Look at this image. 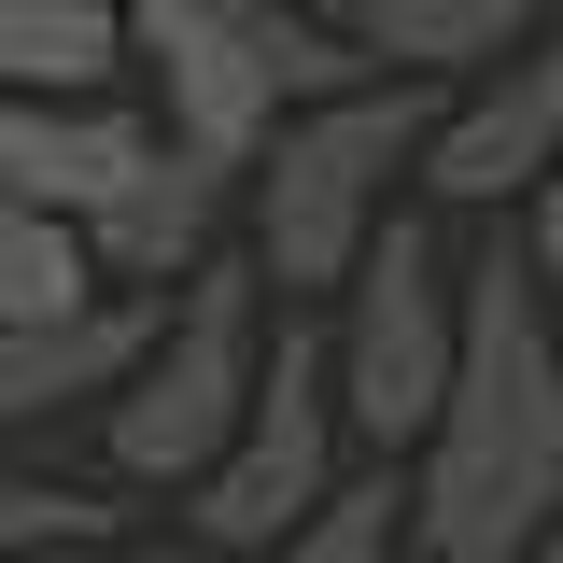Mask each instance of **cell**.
Instances as JSON below:
<instances>
[{
  "label": "cell",
  "mask_w": 563,
  "mask_h": 563,
  "mask_svg": "<svg viewBox=\"0 0 563 563\" xmlns=\"http://www.w3.org/2000/svg\"><path fill=\"white\" fill-rule=\"evenodd\" d=\"M521 254H536V268L563 282V169H550V184H536V198H521Z\"/></svg>",
  "instance_id": "15"
},
{
  "label": "cell",
  "mask_w": 563,
  "mask_h": 563,
  "mask_svg": "<svg viewBox=\"0 0 563 563\" xmlns=\"http://www.w3.org/2000/svg\"><path fill=\"white\" fill-rule=\"evenodd\" d=\"M339 395H352V437L395 465L437 437L451 409V366H465V268H451V240H437V211H395L380 240H366V268L339 282Z\"/></svg>",
  "instance_id": "4"
},
{
  "label": "cell",
  "mask_w": 563,
  "mask_h": 563,
  "mask_svg": "<svg viewBox=\"0 0 563 563\" xmlns=\"http://www.w3.org/2000/svg\"><path fill=\"white\" fill-rule=\"evenodd\" d=\"M521 563H563V507H550V536H536V550H521Z\"/></svg>",
  "instance_id": "16"
},
{
  "label": "cell",
  "mask_w": 563,
  "mask_h": 563,
  "mask_svg": "<svg viewBox=\"0 0 563 563\" xmlns=\"http://www.w3.org/2000/svg\"><path fill=\"white\" fill-rule=\"evenodd\" d=\"M99 240L43 198H0V324H57V310H99Z\"/></svg>",
  "instance_id": "12"
},
{
  "label": "cell",
  "mask_w": 563,
  "mask_h": 563,
  "mask_svg": "<svg viewBox=\"0 0 563 563\" xmlns=\"http://www.w3.org/2000/svg\"><path fill=\"white\" fill-rule=\"evenodd\" d=\"M282 296H268V268L254 254H211L184 296H169V324H155V352L128 366V395L99 409V451H113V479L128 493H184L240 451V422H254V395H268V324Z\"/></svg>",
  "instance_id": "3"
},
{
  "label": "cell",
  "mask_w": 563,
  "mask_h": 563,
  "mask_svg": "<svg viewBox=\"0 0 563 563\" xmlns=\"http://www.w3.org/2000/svg\"><path fill=\"white\" fill-rule=\"evenodd\" d=\"M225 211H240V169H211V155L169 141L128 198L85 225V240H99V282H113V296H169V282H198L211 254H225Z\"/></svg>",
  "instance_id": "9"
},
{
  "label": "cell",
  "mask_w": 563,
  "mask_h": 563,
  "mask_svg": "<svg viewBox=\"0 0 563 563\" xmlns=\"http://www.w3.org/2000/svg\"><path fill=\"white\" fill-rule=\"evenodd\" d=\"M268 563H409V493H395V465L380 479H339V507L296 521Z\"/></svg>",
  "instance_id": "14"
},
{
  "label": "cell",
  "mask_w": 563,
  "mask_h": 563,
  "mask_svg": "<svg viewBox=\"0 0 563 563\" xmlns=\"http://www.w3.org/2000/svg\"><path fill=\"white\" fill-rule=\"evenodd\" d=\"M352 29H366V57L409 70V85H479L507 70L521 43H550L563 0H339Z\"/></svg>",
  "instance_id": "10"
},
{
  "label": "cell",
  "mask_w": 563,
  "mask_h": 563,
  "mask_svg": "<svg viewBox=\"0 0 563 563\" xmlns=\"http://www.w3.org/2000/svg\"><path fill=\"white\" fill-rule=\"evenodd\" d=\"M550 169H563V29L479 85H451V113L422 141V211H521Z\"/></svg>",
  "instance_id": "6"
},
{
  "label": "cell",
  "mask_w": 563,
  "mask_h": 563,
  "mask_svg": "<svg viewBox=\"0 0 563 563\" xmlns=\"http://www.w3.org/2000/svg\"><path fill=\"white\" fill-rule=\"evenodd\" d=\"M70 550H128V507L70 479H0V563H70Z\"/></svg>",
  "instance_id": "13"
},
{
  "label": "cell",
  "mask_w": 563,
  "mask_h": 563,
  "mask_svg": "<svg viewBox=\"0 0 563 563\" xmlns=\"http://www.w3.org/2000/svg\"><path fill=\"white\" fill-rule=\"evenodd\" d=\"M240 14H268V0H240Z\"/></svg>",
  "instance_id": "18"
},
{
  "label": "cell",
  "mask_w": 563,
  "mask_h": 563,
  "mask_svg": "<svg viewBox=\"0 0 563 563\" xmlns=\"http://www.w3.org/2000/svg\"><path fill=\"white\" fill-rule=\"evenodd\" d=\"M155 155H169V128L128 113V99H14L0 85V198H43L70 225H99Z\"/></svg>",
  "instance_id": "7"
},
{
  "label": "cell",
  "mask_w": 563,
  "mask_h": 563,
  "mask_svg": "<svg viewBox=\"0 0 563 563\" xmlns=\"http://www.w3.org/2000/svg\"><path fill=\"white\" fill-rule=\"evenodd\" d=\"M437 113H451V85H409V70L282 113V141L254 155V184H240V225H254V268H268L282 310H310V296H339L366 268V240L395 225V184H422Z\"/></svg>",
  "instance_id": "2"
},
{
  "label": "cell",
  "mask_w": 563,
  "mask_h": 563,
  "mask_svg": "<svg viewBox=\"0 0 563 563\" xmlns=\"http://www.w3.org/2000/svg\"><path fill=\"white\" fill-rule=\"evenodd\" d=\"M339 437H352V395H339V324L282 310V339H268V395H254V422H240V451H225V465L184 493L198 550L268 563L296 521H324V507H339Z\"/></svg>",
  "instance_id": "5"
},
{
  "label": "cell",
  "mask_w": 563,
  "mask_h": 563,
  "mask_svg": "<svg viewBox=\"0 0 563 563\" xmlns=\"http://www.w3.org/2000/svg\"><path fill=\"white\" fill-rule=\"evenodd\" d=\"M141 70L128 0H0V85L14 99H113Z\"/></svg>",
  "instance_id": "11"
},
{
  "label": "cell",
  "mask_w": 563,
  "mask_h": 563,
  "mask_svg": "<svg viewBox=\"0 0 563 563\" xmlns=\"http://www.w3.org/2000/svg\"><path fill=\"white\" fill-rule=\"evenodd\" d=\"M169 296H99V310H57V324H0V422H70L113 409L128 366L155 352Z\"/></svg>",
  "instance_id": "8"
},
{
  "label": "cell",
  "mask_w": 563,
  "mask_h": 563,
  "mask_svg": "<svg viewBox=\"0 0 563 563\" xmlns=\"http://www.w3.org/2000/svg\"><path fill=\"white\" fill-rule=\"evenodd\" d=\"M70 563H169V550H70Z\"/></svg>",
  "instance_id": "17"
},
{
  "label": "cell",
  "mask_w": 563,
  "mask_h": 563,
  "mask_svg": "<svg viewBox=\"0 0 563 563\" xmlns=\"http://www.w3.org/2000/svg\"><path fill=\"white\" fill-rule=\"evenodd\" d=\"M563 507V324L550 268L493 240L465 268V366L451 409L409 451V550L422 563H521Z\"/></svg>",
  "instance_id": "1"
}]
</instances>
